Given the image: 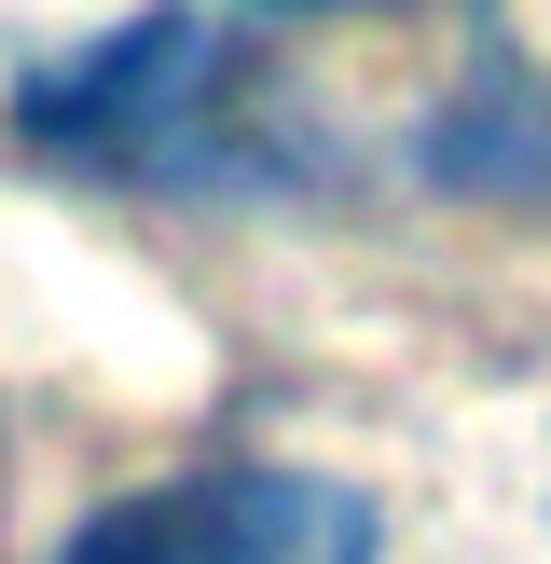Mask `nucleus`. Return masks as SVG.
<instances>
[{
  "instance_id": "f257e3e1",
  "label": "nucleus",
  "mask_w": 551,
  "mask_h": 564,
  "mask_svg": "<svg viewBox=\"0 0 551 564\" xmlns=\"http://www.w3.org/2000/svg\"><path fill=\"white\" fill-rule=\"evenodd\" d=\"M220 69H235V42L165 0V14H125L83 55H42L14 83V138L69 152V165H110V180H180V138L207 124Z\"/></svg>"
},
{
  "instance_id": "f03ea898",
  "label": "nucleus",
  "mask_w": 551,
  "mask_h": 564,
  "mask_svg": "<svg viewBox=\"0 0 551 564\" xmlns=\"http://www.w3.org/2000/svg\"><path fill=\"white\" fill-rule=\"evenodd\" d=\"M372 496L317 468H193L97 510L55 564H372Z\"/></svg>"
},
{
  "instance_id": "7ed1b4c3",
  "label": "nucleus",
  "mask_w": 551,
  "mask_h": 564,
  "mask_svg": "<svg viewBox=\"0 0 551 564\" xmlns=\"http://www.w3.org/2000/svg\"><path fill=\"white\" fill-rule=\"evenodd\" d=\"M428 180H455V193H510V180L551 193V97L510 69V55H496V69L428 124Z\"/></svg>"
}]
</instances>
